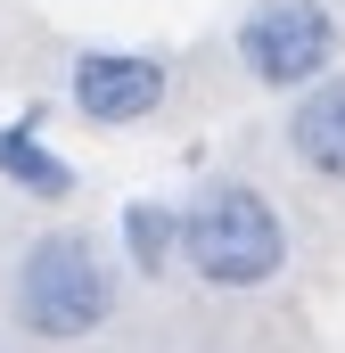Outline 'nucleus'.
<instances>
[{
    "label": "nucleus",
    "mask_w": 345,
    "mask_h": 353,
    "mask_svg": "<svg viewBox=\"0 0 345 353\" xmlns=\"http://www.w3.org/2000/svg\"><path fill=\"white\" fill-rule=\"evenodd\" d=\"M172 263H189L206 288H263L288 263V222L255 181H214L172 214Z\"/></svg>",
    "instance_id": "1"
},
{
    "label": "nucleus",
    "mask_w": 345,
    "mask_h": 353,
    "mask_svg": "<svg viewBox=\"0 0 345 353\" xmlns=\"http://www.w3.org/2000/svg\"><path fill=\"white\" fill-rule=\"evenodd\" d=\"M165 58H148V50H83L75 58V74H66V99H75V115L99 123V132H124V123H148L157 107H165Z\"/></svg>",
    "instance_id": "4"
},
{
    "label": "nucleus",
    "mask_w": 345,
    "mask_h": 353,
    "mask_svg": "<svg viewBox=\"0 0 345 353\" xmlns=\"http://www.w3.org/2000/svg\"><path fill=\"white\" fill-rule=\"evenodd\" d=\"M288 148H296L304 173L345 181V74H321V83L296 90V107H288Z\"/></svg>",
    "instance_id": "5"
},
{
    "label": "nucleus",
    "mask_w": 345,
    "mask_h": 353,
    "mask_svg": "<svg viewBox=\"0 0 345 353\" xmlns=\"http://www.w3.org/2000/svg\"><path fill=\"white\" fill-rule=\"evenodd\" d=\"M124 255H132V271L140 279H165L172 271V205H124Z\"/></svg>",
    "instance_id": "7"
},
{
    "label": "nucleus",
    "mask_w": 345,
    "mask_h": 353,
    "mask_svg": "<svg viewBox=\"0 0 345 353\" xmlns=\"http://www.w3.org/2000/svg\"><path fill=\"white\" fill-rule=\"evenodd\" d=\"M17 321L41 345H75L115 321V271L83 230H41L17 263Z\"/></svg>",
    "instance_id": "2"
},
{
    "label": "nucleus",
    "mask_w": 345,
    "mask_h": 353,
    "mask_svg": "<svg viewBox=\"0 0 345 353\" xmlns=\"http://www.w3.org/2000/svg\"><path fill=\"white\" fill-rule=\"evenodd\" d=\"M0 181H8V189H25V197H41V205H66V197H75V165L41 140V123H33V115L0 123Z\"/></svg>",
    "instance_id": "6"
},
{
    "label": "nucleus",
    "mask_w": 345,
    "mask_h": 353,
    "mask_svg": "<svg viewBox=\"0 0 345 353\" xmlns=\"http://www.w3.org/2000/svg\"><path fill=\"white\" fill-rule=\"evenodd\" d=\"M337 8L329 0H255L239 25V66L263 90H304L337 66Z\"/></svg>",
    "instance_id": "3"
}]
</instances>
